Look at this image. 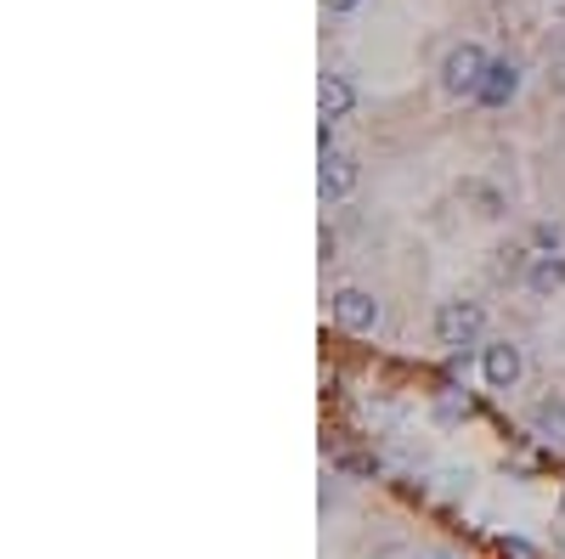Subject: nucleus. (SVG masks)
Here are the masks:
<instances>
[{"mask_svg": "<svg viewBox=\"0 0 565 559\" xmlns=\"http://www.w3.org/2000/svg\"><path fill=\"white\" fill-rule=\"evenodd\" d=\"M538 249H560V221H538V233H531Z\"/></svg>", "mask_w": 565, "mask_h": 559, "instance_id": "9b49d317", "label": "nucleus"}, {"mask_svg": "<svg viewBox=\"0 0 565 559\" xmlns=\"http://www.w3.org/2000/svg\"><path fill=\"white\" fill-rule=\"evenodd\" d=\"M497 554H504V559H543V554L531 548L526 537H497Z\"/></svg>", "mask_w": 565, "mask_h": 559, "instance_id": "9d476101", "label": "nucleus"}, {"mask_svg": "<svg viewBox=\"0 0 565 559\" xmlns=\"http://www.w3.org/2000/svg\"><path fill=\"white\" fill-rule=\"evenodd\" d=\"M317 108H322V119H345V114L356 108V85H351L345 74H322V85H317Z\"/></svg>", "mask_w": 565, "mask_h": 559, "instance_id": "6e6552de", "label": "nucleus"}, {"mask_svg": "<svg viewBox=\"0 0 565 559\" xmlns=\"http://www.w3.org/2000/svg\"><path fill=\"white\" fill-rule=\"evenodd\" d=\"M356 158L351 153H322V170H317V192H322V204H334V199H351V192H356Z\"/></svg>", "mask_w": 565, "mask_h": 559, "instance_id": "20e7f679", "label": "nucleus"}, {"mask_svg": "<svg viewBox=\"0 0 565 559\" xmlns=\"http://www.w3.org/2000/svg\"><path fill=\"white\" fill-rule=\"evenodd\" d=\"M481 328H486V311H481L475 300H447V306L436 311V340H442L447 350L475 345V340H481Z\"/></svg>", "mask_w": 565, "mask_h": 559, "instance_id": "f03ea898", "label": "nucleus"}, {"mask_svg": "<svg viewBox=\"0 0 565 559\" xmlns=\"http://www.w3.org/2000/svg\"><path fill=\"white\" fill-rule=\"evenodd\" d=\"M334 322L345 328V334H374L379 328V300L368 288H340L334 294Z\"/></svg>", "mask_w": 565, "mask_h": 559, "instance_id": "7ed1b4c3", "label": "nucleus"}, {"mask_svg": "<svg viewBox=\"0 0 565 559\" xmlns=\"http://www.w3.org/2000/svg\"><path fill=\"white\" fill-rule=\"evenodd\" d=\"M531 436H543V441H554V447H565V402H554V396H543L538 407H531Z\"/></svg>", "mask_w": 565, "mask_h": 559, "instance_id": "1a4fd4ad", "label": "nucleus"}, {"mask_svg": "<svg viewBox=\"0 0 565 559\" xmlns=\"http://www.w3.org/2000/svg\"><path fill=\"white\" fill-rule=\"evenodd\" d=\"M340 469H351V475H379L374 457H340Z\"/></svg>", "mask_w": 565, "mask_h": 559, "instance_id": "f8f14e48", "label": "nucleus"}, {"mask_svg": "<svg viewBox=\"0 0 565 559\" xmlns=\"http://www.w3.org/2000/svg\"><path fill=\"white\" fill-rule=\"evenodd\" d=\"M515 91H520V69H515V62H492L486 80H481V91H475V103H481V108H509Z\"/></svg>", "mask_w": 565, "mask_h": 559, "instance_id": "423d86ee", "label": "nucleus"}, {"mask_svg": "<svg viewBox=\"0 0 565 559\" xmlns=\"http://www.w3.org/2000/svg\"><path fill=\"white\" fill-rule=\"evenodd\" d=\"M356 7H362V0H328V12H340V17H345V12H356Z\"/></svg>", "mask_w": 565, "mask_h": 559, "instance_id": "ddd939ff", "label": "nucleus"}, {"mask_svg": "<svg viewBox=\"0 0 565 559\" xmlns=\"http://www.w3.org/2000/svg\"><path fill=\"white\" fill-rule=\"evenodd\" d=\"M526 288L538 294V300H549L554 288H565V254H560V249L531 254V266H526Z\"/></svg>", "mask_w": 565, "mask_h": 559, "instance_id": "0eeeda50", "label": "nucleus"}, {"mask_svg": "<svg viewBox=\"0 0 565 559\" xmlns=\"http://www.w3.org/2000/svg\"><path fill=\"white\" fill-rule=\"evenodd\" d=\"M486 69H492V57L481 51V46H452L447 57H442V91H452V96H475L481 91V80H486Z\"/></svg>", "mask_w": 565, "mask_h": 559, "instance_id": "f257e3e1", "label": "nucleus"}, {"mask_svg": "<svg viewBox=\"0 0 565 559\" xmlns=\"http://www.w3.org/2000/svg\"><path fill=\"white\" fill-rule=\"evenodd\" d=\"M520 345H509V340H497V345H486L481 350V373H486V384L492 390H515L520 384Z\"/></svg>", "mask_w": 565, "mask_h": 559, "instance_id": "39448f33", "label": "nucleus"}]
</instances>
